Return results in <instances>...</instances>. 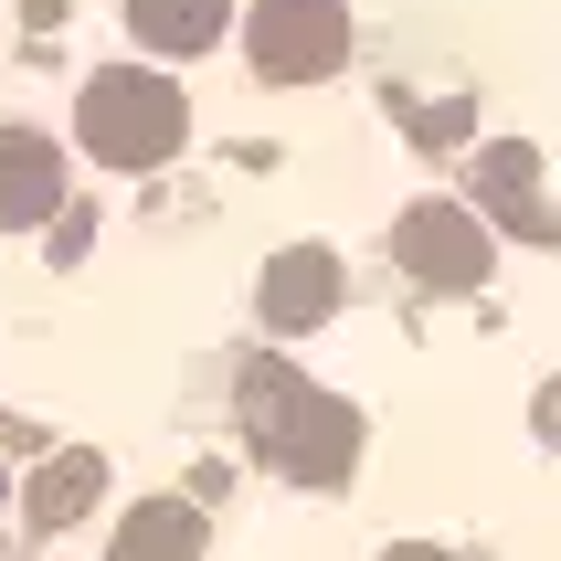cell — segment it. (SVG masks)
<instances>
[{
	"mask_svg": "<svg viewBox=\"0 0 561 561\" xmlns=\"http://www.w3.org/2000/svg\"><path fill=\"white\" fill-rule=\"evenodd\" d=\"M244 435L286 488H350V467H360V413L297 381L286 360H244Z\"/></svg>",
	"mask_w": 561,
	"mask_h": 561,
	"instance_id": "1",
	"label": "cell"
},
{
	"mask_svg": "<svg viewBox=\"0 0 561 561\" xmlns=\"http://www.w3.org/2000/svg\"><path fill=\"white\" fill-rule=\"evenodd\" d=\"M75 202V159L54 149V127H0V233H43Z\"/></svg>",
	"mask_w": 561,
	"mask_h": 561,
	"instance_id": "7",
	"label": "cell"
},
{
	"mask_svg": "<svg viewBox=\"0 0 561 561\" xmlns=\"http://www.w3.org/2000/svg\"><path fill=\"white\" fill-rule=\"evenodd\" d=\"M392 265H403L413 286H435V297H477V286L499 276V222L477 213V202L424 191V202L392 213Z\"/></svg>",
	"mask_w": 561,
	"mask_h": 561,
	"instance_id": "3",
	"label": "cell"
},
{
	"mask_svg": "<svg viewBox=\"0 0 561 561\" xmlns=\"http://www.w3.org/2000/svg\"><path fill=\"white\" fill-rule=\"evenodd\" d=\"M467 202L499 222L508 244H561V213L540 202V149H530V138H488V149H477V191H467Z\"/></svg>",
	"mask_w": 561,
	"mask_h": 561,
	"instance_id": "6",
	"label": "cell"
},
{
	"mask_svg": "<svg viewBox=\"0 0 561 561\" xmlns=\"http://www.w3.org/2000/svg\"><path fill=\"white\" fill-rule=\"evenodd\" d=\"M95 499H106V456H95V445H64V456H43V467H32L22 519L54 540V530H75V519H95Z\"/></svg>",
	"mask_w": 561,
	"mask_h": 561,
	"instance_id": "8",
	"label": "cell"
},
{
	"mask_svg": "<svg viewBox=\"0 0 561 561\" xmlns=\"http://www.w3.org/2000/svg\"><path fill=\"white\" fill-rule=\"evenodd\" d=\"M127 32L149 54H213L233 32V0H127Z\"/></svg>",
	"mask_w": 561,
	"mask_h": 561,
	"instance_id": "10",
	"label": "cell"
},
{
	"mask_svg": "<svg viewBox=\"0 0 561 561\" xmlns=\"http://www.w3.org/2000/svg\"><path fill=\"white\" fill-rule=\"evenodd\" d=\"M75 149L95 159V170H170V159L191 149V95L181 75H149V64H106V75H85V95H75Z\"/></svg>",
	"mask_w": 561,
	"mask_h": 561,
	"instance_id": "2",
	"label": "cell"
},
{
	"mask_svg": "<svg viewBox=\"0 0 561 561\" xmlns=\"http://www.w3.org/2000/svg\"><path fill=\"white\" fill-rule=\"evenodd\" d=\"M381 561H456V551H435V540H392Z\"/></svg>",
	"mask_w": 561,
	"mask_h": 561,
	"instance_id": "13",
	"label": "cell"
},
{
	"mask_svg": "<svg viewBox=\"0 0 561 561\" xmlns=\"http://www.w3.org/2000/svg\"><path fill=\"white\" fill-rule=\"evenodd\" d=\"M0 499H11V477H0Z\"/></svg>",
	"mask_w": 561,
	"mask_h": 561,
	"instance_id": "14",
	"label": "cell"
},
{
	"mask_svg": "<svg viewBox=\"0 0 561 561\" xmlns=\"http://www.w3.org/2000/svg\"><path fill=\"white\" fill-rule=\"evenodd\" d=\"M340 297H350L340 254L329 244H286L276 265H265V286H254V329H265V340H308V329L340 318Z\"/></svg>",
	"mask_w": 561,
	"mask_h": 561,
	"instance_id": "5",
	"label": "cell"
},
{
	"mask_svg": "<svg viewBox=\"0 0 561 561\" xmlns=\"http://www.w3.org/2000/svg\"><path fill=\"white\" fill-rule=\"evenodd\" d=\"M202 540H213L202 499H138L106 540V561H202Z\"/></svg>",
	"mask_w": 561,
	"mask_h": 561,
	"instance_id": "9",
	"label": "cell"
},
{
	"mask_svg": "<svg viewBox=\"0 0 561 561\" xmlns=\"http://www.w3.org/2000/svg\"><path fill=\"white\" fill-rule=\"evenodd\" d=\"M530 424H540V445H561V371L530 392Z\"/></svg>",
	"mask_w": 561,
	"mask_h": 561,
	"instance_id": "12",
	"label": "cell"
},
{
	"mask_svg": "<svg viewBox=\"0 0 561 561\" xmlns=\"http://www.w3.org/2000/svg\"><path fill=\"white\" fill-rule=\"evenodd\" d=\"M467 127H477V106L456 95V106H424V117H413V138H424V149H456Z\"/></svg>",
	"mask_w": 561,
	"mask_h": 561,
	"instance_id": "11",
	"label": "cell"
},
{
	"mask_svg": "<svg viewBox=\"0 0 561 561\" xmlns=\"http://www.w3.org/2000/svg\"><path fill=\"white\" fill-rule=\"evenodd\" d=\"M244 64H254V85H329L350 64V0H254Z\"/></svg>",
	"mask_w": 561,
	"mask_h": 561,
	"instance_id": "4",
	"label": "cell"
}]
</instances>
